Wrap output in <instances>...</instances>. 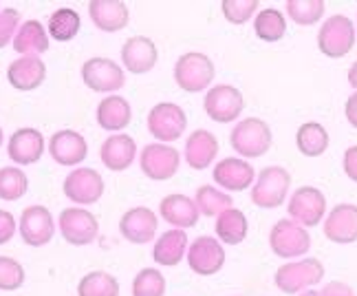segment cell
<instances>
[{
	"label": "cell",
	"instance_id": "obj_1",
	"mask_svg": "<svg viewBox=\"0 0 357 296\" xmlns=\"http://www.w3.org/2000/svg\"><path fill=\"white\" fill-rule=\"evenodd\" d=\"M271 128L260 117H245L231 128L229 144L243 159L263 157L271 148Z\"/></svg>",
	"mask_w": 357,
	"mask_h": 296
},
{
	"label": "cell",
	"instance_id": "obj_2",
	"mask_svg": "<svg viewBox=\"0 0 357 296\" xmlns=\"http://www.w3.org/2000/svg\"><path fill=\"white\" fill-rule=\"evenodd\" d=\"M324 279V265L318 259H300V261H291L284 263L276 270V288L284 294H300L307 292L313 286H318Z\"/></svg>",
	"mask_w": 357,
	"mask_h": 296
},
{
	"label": "cell",
	"instance_id": "obj_3",
	"mask_svg": "<svg viewBox=\"0 0 357 296\" xmlns=\"http://www.w3.org/2000/svg\"><path fill=\"white\" fill-rule=\"evenodd\" d=\"M291 175L282 166H267L258 172V179L252 186V201L258 208H278L289 195Z\"/></svg>",
	"mask_w": 357,
	"mask_h": 296
},
{
	"label": "cell",
	"instance_id": "obj_4",
	"mask_svg": "<svg viewBox=\"0 0 357 296\" xmlns=\"http://www.w3.org/2000/svg\"><path fill=\"white\" fill-rule=\"evenodd\" d=\"M214 73V62L210 60V56L199 51L183 53L174 64V80L178 89H183L185 93L205 91L212 84Z\"/></svg>",
	"mask_w": 357,
	"mask_h": 296
},
{
	"label": "cell",
	"instance_id": "obj_5",
	"mask_svg": "<svg viewBox=\"0 0 357 296\" xmlns=\"http://www.w3.org/2000/svg\"><path fill=\"white\" fill-rule=\"evenodd\" d=\"M271 252L280 259H298L311 250V235L307 228L291 219H280L269 232Z\"/></svg>",
	"mask_w": 357,
	"mask_h": 296
},
{
	"label": "cell",
	"instance_id": "obj_6",
	"mask_svg": "<svg viewBox=\"0 0 357 296\" xmlns=\"http://www.w3.org/2000/svg\"><path fill=\"white\" fill-rule=\"evenodd\" d=\"M353 45H355V27L347 16L335 13L326 22H322L318 31V49L326 58L333 60L344 58L347 53H351Z\"/></svg>",
	"mask_w": 357,
	"mask_h": 296
},
{
	"label": "cell",
	"instance_id": "obj_7",
	"mask_svg": "<svg viewBox=\"0 0 357 296\" xmlns=\"http://www.w3.org/2000/svg\"><path fill=\"white\" fill-rule=\"evenodd\" d=\"M188 128V115L178 104L159 102L148 113V131L159 144L176 142Z\"/></svg>",
	"mask_w": 357,
	"mask_h": 296
},
{
	"label": "cell",
	"instance_id": "obj_8",
	"mask_svg": "<svg viewBox=\"0 0 357 296\" xmlns=\"http://www.w3.org/2000/svg\"><path fill=\"white\" fill-rule=\"evenodd\" d=\"M243 106H245L243 93L231 84L212 87L208 93H205V100H203L205 113H208V117L218 124L236 122L243 113Z\"/></svg>",
	"mask_w": 357,
	"mask_h": 296
},
{
	"label": "cell",
	"instance_id": "obj_9",
	"mask_svg": "<svg viewBox=\"0 0 357 296\" xmlns=\"http://www.w3.org/2000/svg\"><path fill=\"white\" fill-rule=\"evenodd\" d=\"M287 210H289L291 221L300 223L302 228H313L326 217V197L318 188L302 186L291 195Z\"/></svg>",
	"mask_w": 357,
	"mask_h": 296
},
{
	"label": "cell",
	"instance_id": "obj_10",
	"mask_svg": "<svg viewBox=\"0 0 357 296\" xmlns=\"http://www.w3.org/2000/svg\"><path fill=\"white\" fill-rule=\"evenodd\" d=\"M188 265L199 276H214L225 265L223 244L214 237H197L188 248Z\"/></svg>",
	"mask_w": 357,
	"mask_h": 296
},
{
	"label": "cell",
	"instance_id": "obj_11",
	"mask_svg": "<svg viewBox=\"0 0 357 296\" xmlns=\"http://www.w3.org/2000/svg\"><path fill=\"white\" fill-rule=\"evenodd\" d=\"M142 170L148 179L153 182H168L172 179L178 164H181V155L174 146L168 144H148L144 146L142 157H139Z\"/></svg>",
	"mask_w": 357,
	"mask_h": 296
},
{
	"label": "cell",
	"instance_id": "obj_12",
	"mask_svg": "<svg viewBox=\"0 0 357 296\" xmlns=\"http://www.w3.org/2000/svg\"><path fill=\"white\" fill-rule=\"evenodd\" d=\"M60 232L66 244L89 246L98 239L100 221L93 212L84 208H64L60 212Z\"/></svg>",
	"mask_w": 357,
	"mask_h": 296
},
{
	"label": "cell",
	"instance_id": "obj_13",
	"mask_svg": "<svg viewBox=\"0 0 357 296\" xmlns=\"http://www.w3.org/2000/svg\"><path fill=\"white\" fill-rule=\"evenodd\" d=\"M82 80L95 93H115L126 82L121 66L108 58H91L82 64Z\"/></svg>",
	"mask_w": 357,
	"mask_h": 296
},
{
	"label": "cell",
	"instance_id": "obj_14",
	"mask_svg": "<svg viewBox=\"0 0 357 296\" xmlns=\"http://www.w3.org/2000/svg\"><path fill=\"white\" fill-rule=\"evenodd\" d=\"M62 191L66 199H71L77 206H91L100 201L104 195V179L98 170L93 168H75L64 179Z\"/></svg>",
	"mask_w": 357,
	"mask_h": 296
},
{
	"label": "cell",
	"instance_id": "obj_15",
	"mask_svg": "<svg viewBox=\"0 0 357 296\" xmlns=\"http://www.w3.org/2000/svg\"><path fill=\"white\" fill-rule=\"evenodd\" d=\"M56 235V223L49 208L45 206H29L20 214V237L26 246L43 248Z\"/></svg>",
	"mask_w": 357,
	"mask_h": 296
},
{
	"label": "cell",
	"instance_id": "obj_16",
	"mask_svg": "<svg viewBox=\"0 0 357 296\" xmlns=\"http://www.w3.org/2000/svg\"><path fill=\"white\" fill-rule=\"evenodd\" d=\"M157 214L146 208V206H137L123 212V217L119 219V232L123 239L130 241L135 246H144L150 244L157 232Z\"/></svg>",
	"mask_w": 357,
	"mask_h": 296
},
{
	"label": "cell",
	"instance_id": "obj_17",
	"mask_svg": "<svg viewBox=\"0 0 357 296\" xmlns=\"http://www.w3.org/2000/svg\"><path fill=\"white\" fill-rule=\"evenodd\" d=\"M324 237L340 246L357 241V206L337 204L328 217H324Z\"/></svg>",
	"mask_w": 357,
	"mask_h": 296
},
{
	"label": "cell",
	"instance_id": "obj_18",
	"mask_svg": "<svg viewBox=\"0 0 357 296\" xmlns=\"http://www.w3.org/2000/svg\"><path fill=\"white\" fill-rule=\"evenodd\" d=\"M214 182L229 193H241L254 186L256 172L254 166L247 164L243 157H225L214 166Z\"/></svg>",
	"mask_w": 357,
	"mask_h": 296
},
{
	"label": "cell",
	"instance_id": "obj_19",
	"mask_svg": "<svg viewBox=\"0 0 357 296\" xmlns=\"http://www.w3.org/2000/svg\"><path fill=\"white\" fill-rule=\"evenodd\" d=\"M157 58H159L157 45L146 36H132L121 47V62L135 75H144L148 71H153Z\"/></svg>",
	"mask_w": 357,
	"mask_h": 296
},
{
	"label": "cell",
	"instance_id": "obj_20",
	"mask_svg": "<svg viewBox=\"0 0 357 296\" xmlns=\"http://www.w3.org/2000/svg\"><path fill=\"white\" fill-rule=\"evenodd\" d=\"M49 153L60 166H75L86 159V140L75 131H58L49 140Z\"/></svg>",
	"mask_w": 357,
	"mask_h": 296
},
{
	"label": "cell",
	"instance_id": "obj_21",
	"mask_svg": "<svg viewBox=\"0 0 357 296\" xmlns=\"http://www.w3.org/2000/svg\"><path fill=\"white\" fill-rule=\"evenodd\" d=\"M7 153L13 164L29 166L43 157L45 153V138L38 128H18L9 138Z\"/></svg>",
	"mask_w": 357,
	"mask_h": 296
},
{
	"label": "cell",
	"instance_id": "obj_22",
	"mask_svg": "<svg viewBox=\"0 0 357 296\" xmlns=\"http://www.w3.org/2000/svg\"><path fill=\"white\" fill-rule=\"evenodd\" d=\"M45 77H47V66L43 58L38 56L16 58L7 69L9 84L18 91H33L45 82Z\"/></svg>",
	"mask_w": 357,
	"mask_h": 296
},
{
	"label": "cell",
	"instance_id": "obj_23",
	"mask_svg": "<svg viewBox=\"0 0 357 296\" xmlns=\"http://www.w3.org/2000/svg\"><path fill=\"white\" fill-rule=\"evenodd\" d=\"M89 16L98 29L115 34L128 24L130 13H128L126 3H121V0H91Z\"/></svg>",
	"mask_w": 357,
	"mask_h": 296
},
{
	"label": "cell",
	"instance_id": "obj_24",
	"mask_svg": "<svg viewBox=\"0 0 357 296\" xmlns=\"http://www.w3.org/2000/svg\"><path fill=\"white\" fill-rule=\"evenodd\" d=\"M161 217L166 219L170 225L178 228V230H188V228H195L199 223L201 212L195 204V199H190L185 195H168L161 199L159 206Z\"/></svg>",
	"mask_w": 357,
	"mask_h": 296
},
{
	"label": "cell",
	"instance_id": "obj_25",
	"mask_svg": "<svg viewBox=\"0 0 357 296\" xmlns=\"http://www.w3.org/2000/svg\"><path fill=\"white\" fill-rule=\"evenodd\" d=\"M216 155H218V140L214 138V133L205 128H197L190 133L185 142V161L190 168L205 170L210 164H214Z\"/></svg>",
	"mask_w": 357,
	"mask_h": 296
},
{
	"label": "cell",
	"instance_id": "obj_26",
	"mask_svg": "<svg viewBox=\"0 0 357 296\" xmlns=\"http://www.w3.org/2000/svg\"><path fill=\"white\" fill-rule=\"evenodd\" d=\"M135 155H137V144L126 133H115V135L104 140L100 148L102 164L108 170H115V172L126 170L135 161Z\"/></svg>",
	"mask_w": 357,
	"mask_h": 296
},
{
	"label": "cell",
	"instance_id": "obj_27",
	"mask_svg": "<svg viewBox=\"0 0 357 296\" xmlns=\"http://www.w3.org/2000/svg\"><path fill=\"white\" fill-rule=\"evenodd\" d=\"M188 235L185 230H168L163 232L157 241H155V248H153V259L157 265L163 267H174L183 261V257L188 254Z\"/></svg>",
	"mask_w": 357,
	"mask_h": 296
},
{
	"label": "cell",
	"instance_id": "obj_28",
	"mask_svg": "<svg viewBox=\"0 0 357 296\" xmlns=\"http://www.w3.org/2000/svg\"><path fill=\"white\" fill-rule=\"evenodd\" d=\"M132 109L126 98L121 96H108L98 106V124L104 131H121L130 124Z\"/></svg>",
	"mask_w": 357,
	"mask_h": 296
},
{
	"label": "cell",
	"instance_id": "obj_29",
	"mask_svg": "<svg viewBox=\"0 0 357 296\" xmlns=\"http://www.w3.org/2000/svg\"><path fill=\"white\" fill-rule=\"evenodd\" d=\"M13 49H16L20 56H40L49 49V36L43 22L38 20H26L20 24V29L13 38Z\"/></svg>",
	"mask_w": 357,
	"mask_h": 296
},
{
	"label": "cell",
	"instance_id": "obj_30",
	"mask_svg": "<svg viewBox=\"0 0 357 296\" xmlns=\"http://www.w3.org/2000/svg\"><path fill=\"white\" fill-rule=\"evenodd\" d=\"M216 237L221 244L225 246H238L245 241L247 230H250V223H247V217L243 214V210L238 208H229L223 214L216 217Z\"/></svg>",
	"mask_w": 357,
	"mask_h": 296
},
{
	"label": "cell",
	"instance_id": "obj_31",
	"mask_svg": "<svg viewBox=\"0 0 357 296\" xmlns=\"http://www.w3.org/2000/svg\"><path fill=\"white\" fill-rule=\"evenodd\" d=\"M296 146L305 157H320L328 148V133L318 122H305L296 133Z\"/></svg>",
	"mask_w": 357,
	"mask_h": 296
},
{
	"label": "cell",
	"instance_id": "obj_32",
	"mask_svg": "<svg viewBox=\"0 0 357 296\" xmlns=\"http://www.w3.org/2000/svg\"><path fill=\"white\" fill-rule=\"evenodd\" d=\"M195 204L205 217H218V214H223L225 210L234 208V199L214 186H199Z\"/></svg>",
	"mask_w": 357,
	"mask_h": 296
},
{
	"label": "cell",
	"instance_id": "obj_33",
	"mask_svg": "<svg viewBox=\"0 0 357 296\" xmlns=\"http://www.w3.org/2000/svg\"><path fill=\"white\" fill-rule=\"evenodd\" d=\"M254 31L263 43H278L287 34V20L278 9L267 7L263 11H258V16L254 20Z\"/></svg>",
	"mask_w": 357,
	"mask_h": 296
},
{
	"label": "cell",
	"instance_id": "obj_34",
	"mask_svg": "<svg viewBox=\"0 0 357 296\" xmlns=\"http://www.w3.org/2000/svg\"><path fill=\"white\" fill-rule=\"evenodd\" d=\"M79 13L75 9H68V7H62L58 11L51 13L49 18V36L53 40H58V43H68V40H73L79 31Z\"/></svg>",
	"mask_w": 357,
	"mask_h": 296
},
{
	"label": "cell",
	"instance_id": "obj_35",
	"mask_svg": "<svg viewBox=\"0 0 357 296\" xmlns=\"http://www.w3.org/2000/svg\"><path fill=\"white\" fill-rule=\"evenodd\" d=\"M77 296H119V283L113 274L95 270L82 276L77 283Z\"/></svg>",
	"mask_w": 357,
	"mask_h": 296
},
{
	"label": "cell",
	"instance_id": "obj_36",
	"mask_svg": "<svg viewBox=\"0 0 357 296\" xmlns=\"http://www.w3.org/2000/svg\"><path fill=\"white\" fill-rule=\"evenodd\" d=\"M324 0H287V13L300 27H311L324 16Z\"/></svg>",
	"mask_w": 357,
	"mask_h": 296
},
{
	"label": "cell",
	"instance_id": "obj_37",
	"mask_svg": "<svg viewBox=\"0 0 357 296\" xmlns=\"http://www.w3.org/2000/svg\"><path fill=\"white\" fill-rule=\"evenodd\" d=\"M26 188H29V179H26V175L20 168L16 166L0 168V199L3 201L22 199Z\"/></svg>",
	"mask_w": 357,
	"mask_h": 296
},
{
	"label": "cell",
	"instance_id": "obj_38",
	"mask_svg": "<svg viewBox=\"0 0 357 296\" xmlns=\"http://www.w3.org/2000/svg\"><path fill=\"white\" fill-rule=\"evenodd\" d=\"M166 294V276L155 267H144L132 281V296H163Z\"/></svg>",
	"mask_w": 357,
	"mask_h": 296
},
{
	"label": "cell",
	"instance_id": "obj_39",
	"mask_svg": "<svg viewBox=\"0 0 357 296\" xmlns=\"http://www.w3.org/2000/svg\"><path fill=\"white\" fill-rule=\"evenodd\" d=\"M258 5H260L258 0H223L221 11L227 22L245 24L258 11Z\"/></svg>",
	"mask_w": 357,
	"mask_h": 296
},
{
	"label": "cell",
	"instance_id": "obj_40",
	"mask_svg": "<svg viewBox=\"0 0 357 296\" xmlns=\"http://www.w3.org/2000/svg\"><path fill=\"white\" fill-rule=\"evenodd\" d=\"M24 283V267L11 257H0V290L13 292Z\"/></svg>",
	"mask_w": 357,
	"mask_h": 296
},
{
	"label": "cell",
	"instance_id": "obj_41",
	"mask_svg": "<svg viewBox=\"0 0 357 296\" xmlns=\"http://www.w3.org/2000/svg\"><path fill=\"white\" fill-rule=\"evenodd\" d=\"M20 24V11L18 9H3L0 11V49L7 47L13 38H16V29Z\"/></svg>",
	"mask_w": 357,
	"mask_h": 296
},
{
	"label": "cell",
	"instance_id": "obj_42",
	"mask_svg": "<svg viewBox=\"0 0 357 296\" xmlns=\"http://www.w3.org/2000/svg\"><path fill=\"white\" fill-rule=\"evenodd\" d=\"M16 235V219L7 210H0V246H5Z\"/></svg>",
	"mask_w": 357,
	"mask_h": 296
},
{
	"label": "cell",
	"instance_id": "obj_43",
	"mask_svg": "<svg viewBox=\"0 0 357 296\" xmlns=\"http://www.w3.org/2000/svg\"><path fill=\"white\" fill-rule=\"evenodd\" d=\"M320 296H355L353 288L342 283V281H331L320 290Z\"/></svg>",
	"mask_w": 357,
	"mask_h": 296
},
{
	"label": "cell",
	"instance_id": "obj_44",
	"mask_svg": "<svg viewBox=\"0 0 357 296\" xmlns=\"http://www.w3.org/2000/svg\"><path fill=\"white\" fill-rule=\"evenodd\" d=\"M344 172H347V177L351 182L357 184V144L347 148V153H344Z\"/></svg>",
	"mask_w": 357,
	"mask_h": 296
},
{
	"label": "cell",
	"instance_id": "obj_45",
	"mask_svg": "<svg viewBox=\"0 0 357 296\" xmlns=\"http://www.w3.org/2000/svg\"><path fill=\"white\" fill-rule=\"evenodd\" d=\"M344 113H347V119L353 128H357V91L351 93L347 104H344Z\"/></svg>",
	"mask_w": 357,
	"mask_h": 296
},
{
	"label": "cell",
	"instance_id": "obj_46",
	"mask_svg": "<svg viewBox=\"0 0 357 296\" xmlns=\"http://www.w3.org/2000/svg\"><path fill=\"white\" fill-rule=\"evenodd\" d=\"M349 84L357 91V62H353V66L349 69Z\"/></svg>",
	"mask_w": 357,
	"mask_h": 296
},
{
	"label": "cell",
	"instance_id": "obj_47",
	"mask_svg": "<svg viewBox=\"0 0 357 296\" xmlns=\"http://www.w3.org/2000/svg\"><path fill=\"white\" fill-rule=\"evenodd\" d=\"M298 296H320V292H315V290H307V292H300Z\"/></svg>",
	"mask_w": 357,
	"mask_h": 296
},
{
	"label": "cell",
	"instance_id": "obj_48",
	"mask_svg": "<svg viewBox=\"0 0 357 296\" xmlns=\"http://www.w3.org/2000/svg\"><path fill=\"white\" fill-rule=\"evenodd\" d=\"M0 146H3V128H0Z\"/></svg>",
	"mask_w": 357,
	"mask_h": 296
}]
</instances>
